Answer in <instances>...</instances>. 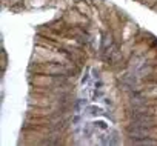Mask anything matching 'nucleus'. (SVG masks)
<instances>
[{"instance_id":"4","label":"nucleus","mask_w":157,"mask_h":146,"mask_svg":"<svg viewBox=\"0 0 157 146\" xmlns=\"http://www.w3.org/2000/svg\"><path fill=\"white\" fill-rule=\"evenodd\" d=\"M93 125H94V128H99L100 131H108V125H106V122H103V120H97Z\"/></svg>"},{"instance_id":"8","label":"nucleus","mask_w":157,"mask_h":146,"mask_svg":"<svg viewBox=\"0 0 157 146\" xmlns=\"http://www.w3.org/2000/svg\"><path fill=\"white\" fill-rule=\"evenodd\" d=\"M103 102H105V103H106L108 106H112V102H111L109 99H103Z\"/></svg>"},{"instance_id":"6","label":"nucleus","mask_w":157,"mask_h":146,"mask_svg":"<svg viewBox=\"0 0 157 146\" xmlns=\"http://www.w3.org/2000/svg\"><path fill=\"white\" fill-rule=\"evenodd\" d=\"M100 97H103V92L96 89V91L93 92V100H97V99H100Z\"/></svg>"},{"instance_id":"1","label":"nucleus","mask_w":157,"mask_h":146,"mask_svg":"<svg viewBox=\"0 0 157 146\" xmlns=\"http://www.w3.org/2000/svg\"><path fill=\"white\" fill-rule=\"evenodd\" d=\"M86 112L89 115H93V117H97V115H103V109L99 108V106H94V105H91V106H86Z\"/></svg>"},{"instance_id":"5","label":"nucleus","mask_w":157,"mask_h":146,"mask_svg":"<svg viewBox=\"0 0 157 146\" xmlns=\"http://www.w3.org/2000/svg\"><path fill=\"white\" fill-rule=\"evenodd\" d=\"M93 126L94 125H89V123H85V128H83V135L85 137H91V134H93Z\"/></svg>"},{"instance_id":"7","label":"nucleus","mask_w":157,"mask_h":146,"mask_svg":"<svg viewBox=\"0 0 157 146\" xmlns=\"http://www.w3.org/2000/svg\"><path fill=\"white\" fill-rule=\"evenodd\" d=\"M88 80H89V74L85 72V75H83V78H82V83L85 85V83H88Z\"/></svg>"},{"instance_id":"3","label":"nucleus","mask_w":157,"mask_h":146,"mask_svg":"<svg viewBox=\"0 0 157 146\" xmlns=\"http://www.w3.org/2000/svg\"><path fill=\"white\" fill-rule=\"evenodd\" d=\"M85 106H86V102H85V100H82V99H78V100H75V105L72 106V109L78 112L82 108H85Z\"/></svg>"},{"instance_id":"2","label":"nucleus","mask_w":157,"mask_h":146,"mask_svg":"<svg viewBox=\"0 0 157 146\" xmlns=\"http://www.w3.org/2000/svg\"><path fill=\"white\" fill-rule=\"evenodd\" d=\"M120 134L117 131H111L108 134V144H119L120 143Z\"/></svg>"}]
</instances>
